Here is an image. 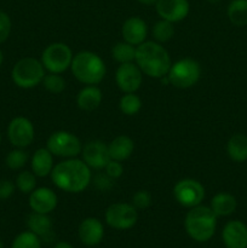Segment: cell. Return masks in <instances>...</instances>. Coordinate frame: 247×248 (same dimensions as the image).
<instances>
[{"instance_id": "e0dca14e", "label": "cell", "mask_w": 247, "mask_h": 248, "mask_svg": "<svg viewBox=\"0 0 247 248\" xmlns=\"http://www.w3.org/2000/svg\"><path fill=\"white\" fill-rule=\"evenodd\" d=\"M79 239L85 246L94 247L102 242L104 237L103 223L94 217L85 218L77 229Z\"/></svg>"}, {"instance_id": "74e56055", "label": "cell", "mask_w": 247, "mask_h": 248, "mask_svg": "<svg viewBox=\"0 0 247 248\" xmlns=\"http://www.w3.org/2000/svg\"><path fill=\"white\" fill-rule=\"evenodd\" d=\"M136 1L139 2V4H142V5H147V6H152V5L156 4L157 0H136Z\"/></svg>"}, {"instance_id": "9c48e42d", "label": "cell", "mask_w": 247, "mask_h": 248, "mask_svg": "<svg viewBox=\"0 0 247 248\" xmlns=\"http://www.w3.org/2000/svg\"><path fill=\"white\" fill-rule=\"evenodd\" d=\"M172 193L177 202L185 208L201 205L206 195L202 184L193 178H183L177 182Z\"/></svg>"}, {"instance_id": "603a6c76", "label": "cell", "mask_w": 247, "mask_h": 248, "mask_svg": "<svg viewBox=\"0 0 247 248\" xmlns=\"http://www.w3.org/2000/svg\"><path fill=\"white\" fill-rule=\"evenodd\" d=\"M210 207L217 217H228L236 211L237 200L232 194L218 193L211 200Z\"/></svg>"}, {"instance_id": "4316f807", "label": "cell", "mask_w": 247, "mask_h": 248, "mask_svg": "<svg viewBox=\"0 0 247 248\" xmlns=\"http://www.w3.org/2000/svg\"><path fill=\"white\" fill-rule=\"evenodd\" d=\"M173 24L174 23H172V22L160 18L153 27L152 35L154 41L159 44H164L171 40L174 35Z\"/></svg>"}, {"instance_id": "8992f818", "label": "cell", "mask_w": 247, "mask_h": 248, "mask_svg": "<svg viewBox=\"0 0 247 248\" xmlns=\"http://www.w3.org/2000/svg\"><path fill=\"white\" fill-rule=\"evenodd\" d=\"M167 79L172 86L177 89L185 90L195 86L201 78V65L198 61L193 58H182L172 63Z\"/></svg>"}, {"instance_id": "f546056e", "label": "cell", "mask_w": 247, "mask_h": 248, "mask_svg": "<svg viewBox=\"0 0 247 248\" xmlns=\"http://www.w3.org/2000/svg\"><path fill=\"white\" fill-rule=\"evenodd\" d=\"M41 85H43L46 91L51 92L53 94L62 93L65 87H67V82H65L64 78L61 74H55V73L45 74Z\"/></svg>"}, {"instance_id": "d6a6232c", "label": "cell", "mask_w": 247, "mask_h": 248, "mask_svg": "<svg viewBox=\"0 0 247 248\" xmlns=\"http://www.w3.org/2000/svg\"><path fill=\"white\" fill-rule=\"evenodd\" d=\"M152 194L148 190H138L132 196V205L137 210H145L152 205Z\"/></svg>"}, {"instance_id": "ffe728a7", "label": "cell", "mask_w": 247, "mask_h": 248, "mask_svg": "<svg viewBox=\"0 0 247 248\" xmlns=\"http://www.w3.org/2000/svg\"><path fill=\"white\" fill-rule=\"evenodd\" d=\"M27 227L31 230V232H34L35 235H38L41 240L44 241H50L53 236L52 232V219L50 218L48 215H43V213H36L31 212V215L27 217Z\"/></svg>"}, {"instance_id": "5bb4252c", "label": "cell", "mask_w": 247, "mask_h": 248, "mask_svg": "<svg viewBox=\"0 0 247 248\" xmlns=\"http://www.w3.org/2000/svg\"><path fill=\"white\" fill-rule=\"evenodd\" d=\"M154 6L160 18L172 23L182 22L190 12L189 0H157Z\"/></svg>"}, {"instance_id": "836d02e7", "label": "cell", "mask_w": 247, "mask_h": 248, "mask_svg": "<svg viewBox=\"0 0 247 248\" xmlns=\"http://www.w3.org/2000/svg\"><path fill=\"white\" fill-rule=\"evenodd\" d=\"M12 22L9 15L0 10V44L5 43L11 34Z\"/></svg>"}, {"instance_id": "7c38bea8", "label": "cell", "mask_w": 247, "mask_h": 248, "mask_svg": "<svg viewBox=\"0 0 247 248\" xmlns=\"http://www.w3.org/2000/svg\"><path fill=\"white\" fill-rule=\"evenodd\" d=\"M115 82L124 93H135L142 86V70L135 62L120 64L115 72Z\"/></svg>"}, {"instance_id": "3957f363", "label": "cell", "mask_w": 247, "mask_h": 248, "mask_svg": "<svg viewBox=\"0 0 247 248\" xmlns=\"http://www.w3.org/2000/svg\"><path fill=\"white\" fill-rule=\"evenodd\" d=\"M217 218L210 206L199 205L189 208L184 219L186 234L196 242L210 241L217 229Z\"/></svg>"}, {"instance_id": "d4e9b609", "label": "cell", "mask_w": 247, "mask_h": 248, "mask_svg": "<svg viewBox=\"0 0 247 248\" xmlns=\"http://www.w3.org/2000/svg\"><path fill=\"white\" fill-rule=\"evenodd\" d=\"M227 16L234 26H247V0H232L227 7Z\"/></svg>"}, {"instance_id": "83f0119b", "label": "cell", "mask_w": 247, "mask_h": 248, "mask_svg": "<svg viewBox=\"0 0 247 248\" xmlns=\"http://www.w3.org/2000/svg\"><path fill=\"white\" fill-rule=\"evenodd\" d=\"M142 99L135 93H124L119 101V109L124 115L133 116L142 109Z\"/></svg>"}, {"instance_id": "1f68e13d", "label": "cell", "mask_w": 247, "mask_h": 248, "mask_svg": "<svg viewBox=\"0 0 247 248\" xmlns=\"http://www.w3.org/2000/svg\"><path fill=\"white\" fill-rule=\"evenodd\" d=\"M36 178L38 177L31 171H21L16 177V188L22 194L29 195L36 188Z\"/></svg>"}, {"instance_id": "52a82bcc", "label": "cell", "mask_w": 247, "mask_h": 248, "mask_svg": "<svg viewBox=\"0 0 247 248\" xmlns=\"http://www.w3.org/2000/svg\"><path fill=\"white\" fill-rule=\"evenodd\" d=\"M74 53L67 44L52 43L44 48L40 61L48 73L63 74L70 69Z\"/></svg>"}, {"instance_id": "ac0fdd59", "label": "cell", "mask_w": 247, "mask_h": 248, "mask_svg": "<svg viewBox=\"0 0 247 248\" xmlns=\"http://www.w3.org/2000/svg\"><path fill=\"white\" fill-rule=\"evenodd\" d=\"M225 248H247V225L241 220H230L222 230Z\"/></svg>"}, {"instance_id": "44dd1931", "label": "cell", "mask_w": 247, "mask_h": 248, "mask_svg": "<svg viewBox=\"0 0 247 248\" xmlns=\"http://www.w3.org/2000/svg\"><path fill=\"white\" fill-rule=\"evenodd\" d=\"M103 99L101 89L97 85H85L77 96V104L82 111H93Z\"/></svg>"}, {"instance_id": "d6986e66", "label": "cell", "mask_w": 247, "mask_h": 248, "mask_svg": "<svg viewBox=\"0 0 247 248\" xmlns=\"http://www.w3.org/2000/svg\"><path fill=\"white\" fill-rule=\"evenodd\" d=\"M53 155L51 154L47 148H39L33 153L31 159V172L35 174L38 178H45L50 176L55 167L53 162Z\"/></svg>"}, {"instance_id": "4fadbf2b", "label": "cell", "mask_w": 247, "mask_h": 248, "mask_svg": "<svg viewBox=\"0 0 247 248\" xmlns=\"http://www.w3.org/2000/svg\"><path fill=\"white\" fill-rule=\"evenodd\" d=\"M82 161L91 170H104L110 156L108 152V144L98 140H93L82 145Z\"/></svg>"}, {"instance_id": "f1b7e54d", "label": "cell", "mask_w": 247, "mask_h": 248, "mask_svg": "<svg viewBox=\"0 0 247 248\" xmlns=\"http://www.w3.org/2000/svg\"><path fill=\"white\" fill-rule=\"evenodd\" d=\"M29 155L23 148H15L11 152H9V154L6 155V159H5V164L12 171H17V170H21L26 166V164L28 162Z\"/></svg>"}, {"instance_id": "ba28073f", "label": "cell", "mask_w": 247, "mask_h": 248, "mask_svg": "<svg viewBox=\"0 0 247 248\" xmlns=\"http://www.w3.org/2000/svg\"><path fill=\"white\" fill-rule=\"evenodd\" d=\"M46 148L53 156L72 159L81 154L82 143L74 133L61 130L51 133L46 142Z\"/></svg>"}, {"instance_id": "e575fe53", "label": "cell", "mask_w": 247, "mask_h": 248, "mask_svg": "<svg viewBox=\"0 0 247 248\" xmlns=\"http://www.w3.org/2000/svg\"><path fill=\"white\" fill-rule=\"evenodd\" d=\"M104 171L109 178L118 179L124 174V165L116 160H109V162L104 167Z\"/></svg>"}, {"instance_id": "8fae6325", "label": "cell", "mask_w": 247, "mask_h": 248, "mask_svg": "<svg viewBox=\"0 0 247 248\" xmlns=\"http://www.w3.org/2000/svg\"><path fill=\"white\" fill-rule=\"evenodd\" d=\"M7 138L15 148H27L34 142L35 128L33 123L24 116H16L7 126Z\"/></svg>"}, {"instance_id": "60d3db41", "label": "cell", "mask_w": 247, "mask_h": 248, "mask_svg": "<svg viewBox=\"0 0 247 248\" xmlns=\"http://www.w3.org/2000/svg\"><path fill=\"white\" fill-rule=\"evenodd\" d=\"M0 248H4V244H2L1 240H0Z\"/></svg>"}, {"instance_id": "7a4b0ae2", "label": "cell", "mask_w": 247, "mask_h": 248, "mask_svg": "<svg viewBox=\"0 0 247 248\" xmlns=\"http://www.w3.org/2000/svg\"><path fill=\"white\" fill-rule=\"evenodd\" d=\"M135 63L142 73L153 79H162L172 65L169 51L156 41H144L136 46Z\"/></svg>"}, {"instance_id": "cb8c5ba5", "label": "cell", "mask_w": 247, "mask_h": 248, "mask_svg": "<svg viewBox=\"0 0 247 248\" xmlns=\"http://www.w3.org/2000/svg\"><path fill=\"white\" fill-rule=\"evenodd\" d=\"M227 154L237 164L247 161V136L244 133L232 135L227 143Z\"/></svg>"}, {"instance_id": "ab89813d", "label": "cell", "mask_w": 247, "mask_h": 248, "mask_svg": "<svg viewBox=\"0 0 247 248\" xmlns=\"http://www.w3.org/2000/svg\"><path fill=\"white\" fill-rule=\"evenodd\" d=\"M208 2H211V4H217V2H219L220 0H207Z\"/></svg>"}, {"instance_id": "5b68a950", "label": "cell", "mask_w": 247, "mask_h": 248, "mask_svg": "<svg viewBox=\"0 0 247 248\" xmlns=\"http://www.w3.org/2000/svg\"><path fill=\"white\" fill-rule=\"evenodd\" d=\"M45 74L46 70L41 61L34 57H24L14 65L11 78L17 87L31 90L41 85Z\"/></svg>"}, {"instance_id": "8d00e7d4", "label": "cell", "mask_w": 247, "mask_h": 248, "mask_svg": "<svg viewBox=\"0 0 247 248\" xmlns=\"http://www.w3.org/2000/svg\"><path fill=\"white\" fill-rule=\"evenodd\" d=\"M53 248H74V247H73L72 244H69V242L67 241H58L56 242Z\"/></svg>"}, {"instance_id": "6da1fadb", "label": "cell", "mask_w": 247, "mask_h": 248, "mask_svg": "<svg viewBox=\"0 0 247 248\" xmlns=\"http://www.w3.org/2000/svg\"><path fill=\"white\" fill-rule=\"evenodd\" d=\"M53 186L69 194H80L87 189L92 181L91 169L82 159L72 157L55 165L50 174Z\"/></svg>"}, {"instance_id": "2e32d148", "label": "cell", "mask_w": 247, "mask_h": 248, "mask_svg": "<svg viewBox=\"0 0 247 248\" xmlns=\"http://www.w3.org/2000/svg\"><path fill=\"white\" fill-rule=\"evenodd\" d=\"M121 35L124 41L133 46H138L147 41L148 24L138 16L128 17L121 27Z\"/></svg>"}, {"instance_id": "d590c367", "label": "cell", "mask_w": 247, "mask_h": 248, "mask_svg": "<svg viewBox=\"0 0 247 248\" xmlns=\"http://www.w3.org/2000/svg\"><path fill=\"white\" fill-rule=\"evenodd\" d=\"M16 190V184L10 179H0V200H7Z\"/></svg>"}, {"instance_id": "b9f144b4", "label": "cell", "mask_w": 247, "mask_h": 248, "mask_svg": "<svg viewBox=\"0 0 247 248\" xmlns=\"http://www.w3.org/2000/svg\"><path fill=\"white\" fill-rule=\"evenodd\" d=\"M0 143H1V133H0Z\"/></svg>"}, {"instance_id": "f35d334b", "label": "cell", "mask_w": 247, "mask_h": 248, "mask_svg": "<svg viewBox=\"0 0 247 248\" xmlns=\"http://www.w3.org/2000/svg\"><path fill=\"white\" fill-rule=\"evenodd\" d=\"M2 62H4V53H2L1 48H0V68H1Z\"/></svg>"}, {"instance_id": "9a60e30c", "label": "cell", "mask_w": 247, "mask_h": 248, "mask_svg": "<svg viewBox=\"0 0 247 248\" xmlns=\"http://www.w3.org/2000/svg\"><path fill=\"white\" fill-rule=\"evenodd\" d=\"M58 205V196L52 189L40 186L29 194V207L33 212L50 215Z\"/></svg>"}, {"instance_id": "7402d4cb", "label": "cell", "mask_w": 247, "mask_h": 248, "mask_svg": "<svg viewBox=\"0 0 247 248\" xmlns=\"http://www.w3.org/2000/svg\"><path fill=\"white\" fill-rule=\"evenodd\" d=\"M135 150V142L128 136L121 135L114 138L108 144V152L110 160L116 161H125L132 155Z\"/></svg>"}, {"instance_id": "4dcf8cb0", "label": "cell", "mask_w": 247, "mask_h": 248, "mask_svg": "<svg viewBox=\"0 0 247 248\" xmlns=\"http://www.w3.org/2000/svg\"><path fill=\"white\" fill-rule=\"evenodd\" d=\"M11 248H41V239L31 230H27L15 237Z\"/></svg>"}, {"instance_id": "484cf974", "label": "cell", "mask_w": 247, "mask_h": 248, "mask_svg": "<svg viewBox=\"0 0 247 248\" xmlns=\"http://www.w3.org/2000/svg\"><path fill=\"white\" fill-rule=\"evenodd\" d=\"M111 57L119 64L124 63L135 62L136 58V46L126 43V41H119L111 47Z\"/></svg>"}, {"instance_id": "277c9868", "label": "cell", "mask_w": 247, "mask_h": 248, "mask_svg": "<svg viewBox=\"0 0 247 248\" xmlns=\"http://www.w3.org/2000/svg\"><path fill=\"white\" fill-rule=\"evenodd\" d=\"M75 79L84 85H98L103 81L107 67L101 56L92 51H80L74 55L70 65Z\"/></svg>"}, {"instance_id": "30bf717a", "label": "cell", "mask_w": 247, "mask_h": 248, "mask_svg": "<svg viewBox=\"0 0 247 248\" xmlns=\"http://www.w3.org/2000/svg\"><path fill=\"white\" fill-rule=\"evenodd\" d=\"M104 218L107 224L113 229L128 230L137 223L138 212L132 203L116 202L107 208Z\"/></svg>"}]
</instances>
